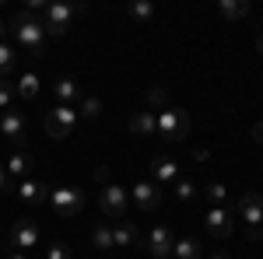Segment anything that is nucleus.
<instances>
[{"mask_svg":"<svg viewBox=\"0 0 263 259\" xmlns=\"http://www.w3.org/2000/svg\"><path fill=\"white\" fill-rule=\"evenodd\" d=\"M11 32H14V39H18L21 49H28L32 56H39V53H42L46 28H42V18H35L32 11H18V14L11 18Z\"/></svg>","mask_w":263,"mask_h":259,"instance_id":"nucleus-1","label":"nucleus"},{"mask_svg":"<svg viewBox=\"0 0 263 259\" xmlns=\"http://www.w3.org/2000/svg\"><path fill=\"white\" fill-rule=\"evenodd\" d=\"M155 119H158V137L168 140V144H182V140L190 137V112L179 109V105H168L162 112H155Z\"/></svg>","mask_w":263,"mask_h":259,"instance_id":"nucleus-2","label":"nucleus"},{"mask_svg":"<svg viewBox=\"0 0 263 259\" xmlns=\"http://www.w3.org/2000/svg\"><path fill=\"white\" fill-rule=\"evenodd\" d=\"M84 7L81 4H63V0H57V4H46V11H42V28H46V35H67V28L74 25V18L81 14Z\"/></svg>","mask_w":263,"mask_h":259,"instance_id":"nucleus-3","label":"nucleus"},{"mask_svg":"<svg viewBox=\"0 0 263 259\" xmlns=\"http://www.w3.org/2000/svg\"><path fill=\"white\" fill-rule=\"evenodd\" d=\"M49 207H53L57 217L74 221V217H81V210H84V193L78 186H57V189H49Z\"/></svg>","mask_w":263,"mask_h":259,"instance_id":"nucleus-4","label":"nucleus"},{"mask_svg":"<svg viewBox=\"0 0 263 259\" xmlns=\"http://www.w3.org/2000/svg\"><path fill=\"white\" fill-rule=\"evenodd\" d=\"M74 123H78L74 105H57L53 112H46L42 126H46V133H49L53 140H67L70 133H74Z\"/></svg>","mask_w":263,"mask_h":259,"instance_id":"nucleus-5","label":"nucleus"},{"mask_svg":"<svg viewBox=\"0 0 263 259\" xmlns=\"http://www.w3.org/2000/svg\"><path fill=\"white\" fill-rule=\"evenodd\" d=\"M126 207H130V193H126L123 186H116V182L102 186V193H99V210H102V217L120 221L123 214H126Z\"/></svg>","mask_w":263,"mask_h":259,"instance_id":"nucleus-6","label":"nucleus"},{"mask_svg":"<svg viewBox=\"0 0 263 259\" xmlns=\"http://www.w3.org/2000/svg\"><path fill=\"white\" fill-rule=\"evenodd\" d=\"M7 245H11V252H32L35 245H39V224L35 221H14L11 224V235H7Z\"/></svg>","mask_w":263,"mask_h":259,"instance_id":"nucleus-7","label":"nucleus"},{"mask_svg":"<svg viewBox=\"0 0 263 259\" xmlns=\"http://www.w3.org/2000/svg\"><path fill=\"white\" fill-rule=\"evenodd\" d=\"M172 231L165 228V224H155L151 231H147V238H144V249H147V256L151 259H172Z\"/></svg>","mask_w":263,"mask_h":259,"instance_id":"nucleus-8","label":"nucleus"},{"mask_svg":"<svg viewBox=\"0 0 263 259\" xmlns=\"http://www.w3.org/2000/svg\"><path fill=\"white\" fill-rule=\"evenodd\" d=\"M0 137L11 140V144L21 151V140H25V116H21V112H14V109L0 112Z\"/></svg>","mask_w":263,"mask_h":259,"instance_id":"nucleus-9","label":"nucleus"},{"mask_svg":"<svg viewBox=\"0 0 263 259\" xmlns=\"http://www.w3.org/2000/svg\"><path fill=\"white\" fill-rule=\"evenodd\" d=\"M162 196H165V189H162V186H155V182H137V186L130 189V200H134L141 210H158Z\"/></svg>","mask_w":263,"mask_h":259,"instance_id":"nucleus-10","label":"nucleus"},{"mask_svg":"<svg viewBox=\"0 0 263 259\" xmlns=\"http://www.w3.org/2000/svg\"><path fill=\"white\" fill-rule=\"evenodd\" d=\"M151 179H155V186H162V189H168L172 182L179 179V165L172 158H165V154H158V158H151Z\"/></svg>","mask_w":263,"mask_h":259,"instance_id":"nucleus-11","label":"nucleus"},{"mask_svg":"<svg viewBox=\"0 0 263 259\" xmlns=\"http://www.w3.org/2000/svg\"><path fill=\"white\" fill-rule=\"evenodd\" d=\"M239 217L249 228L263 224V193H246V196H239Z\"/></svg>","mask_w":263,"mask_h":259,"instance_id":"nucleus-12","label":"nucleus"},{"mask_svg":"<svg viewBox=\"0 0 263 259\" xmlns=\"http://www.w3.org/2000/svg\"><path fill=\"white\" fill-rule=\"evenodd\" d=\"M18 200H21V203H28V207H39V203H46V200H49V186H46V182H39V179H21Z\"/></svg>","mask_w":263,"mask_h":259,"instance_id":"nucleus-13","label":"nucleus"},{"mask_svg":"<svg viewBox=\"0 0 263 259\" xmlns=\"http://www.w3.org/2000/svg\"><path fill=\"white\" fill-rule=\"evenodd\" d=\"M207 231L214 235V238H228L235 228H232V214L224 210V207H211L207 210Z\"/></svg>","mask_w":263,"mask_h":259,"instance_id":"nucleus-14","label":"nucleus"},{"mask_svg":"<svg viewBox=\"0 0 263 259\" xmlns=\"http://www.w3.org/2000/svg\"><path fill=\"white\" fill-rule=\"evenodd\" d=\"M137 242H141V228H137L134 221L112 224V249H130V245H137Z\"/></svg>","mask_w":263,"mask_h":259,"instance_id":"nucleus-15","label":"nucleus"},{"mask_svg":"<svg viewBox=\"0 0 263 259\" xmlns=\"http://www.w3.org/2000/svg\"><path fill=\"white\" fill-rule=\"evenodd\" d=\"M130 133H134V137H158V119H155V112H137V116H130Z\"/></svg>","mask_w":263,"mask_h":259,"instance_id":"nucleus-16","label":"nucleus"},{"mask_svg":"<svg viewBox=\"0 0 263 259\" xmlns=\"http://www.w3.org/2000/svg\"><path fill=\"white\" fill-rule=\"evenodd\" d=\"M203 256V245L193 235H182V238H176V245H172V259H200Z\"/></svg>","mask_w":263,"mask_h":259,"instance_id":"nucleus-17","label":"nucleus"},{"mask_svg":"<svg viewBox=\"0 0 263 259\" xmlns=\"http://www.w3.org/2000/svg\"><path fill=\"white\" fill-rule=\"evenodd\" d=\"M53 91H57V102H60V105L81 102V88H78V81H74V77H57Z\"/></svg>","mask_w":263,"mask_h":259,"instance_id":"nucleus-18","label":"nucleus"},{"mask_svg":"<svg viewBox=\"0 0 263 259\" xmlns=\"http://www.w3.org/2000/svg\"><path fill=\"white\" fill-rule=\"evenodd\" d=\"M4 168H7L11 175H18V179H28V172H32V154H28V151H14Z\"/></svg>","mask_w":263,"mask_h":259,"instance_id":"nucleus-19","label":"nucleus"},{"mask_svg":"<svg viewBox=\"0 0 263 259\" xmlns=\"http://www.w3.org/2000/svg\"><path fill=\"white\" fill-rule=\"evenodd\" d=\"M253 7H249V0H221L218 4V14L221 18H228V21H239V18H246Z\"/></svg>","mask_w":263,"mask_h":259,"instance_id":"nucleus-20","label":"nucleus"},{"mask_svg":"<svg viewBox=\"0 0 263 259\" xmlns=\"http://www.w3.org/2000/svg\"><path fill=\"white\" fill-rule=\"evenodd\" d=\"M91 245L99 249V252H112V224H95L91 228Z\"/></svg>","mask_w":263,"mask_h":259,"instance_id":"nucleus-21","label":"nucleus"},{"mask_svg":"<svg viewBox=\"0 0 263 259\" xmlns=\"http://www.w3.org/2000/svg\"><path fill=\"white\" fill-rule=\"evenodd\" d=\"M126 14L144 25V21L155 18V4H151V0H130V4H126Z\"/></svg>","mask_w":263,"mask_h":259,"instance_id":"nucleus-22","label":"nucleus"},{"mask_svg":"<svg viewBox=\"0 0 263 259\" xmlns=\"http://www.w3.org/2000/svg\"><path fill=\"white\" fill-rule=\"evenodd\" d=\"M14 95L18 98H35L39 95V74H21L14 84Z\"/></svg>","mask_w":263,"mask_h":259,"instance_id":"nucleus-23","label":"nucleus"},{"mask_svg":"<svg viewBox=\"0 0 263 259\" xmlns=\"http://www.w3.org/2000/svg\"><path fill=\"white\" fill-rule=\"evenodd\" d=\"M172 196L182 200V203H186V200H193V196H197V182L190 179V175H179V179L172 182Z\"/></svg>","mask_w":263,"mask_h":259,"instance_id":"nucleus-24","label":"nucleus"},{"mask_svg":"<svg viewBox=\"0 0 263 259\" xmlns=\"http://www.w3.org/2000/svg\"><path fill=\"white\" fill-rule=\"evenodd\" d=\"M14 63H18V56H14V49H11L7 42H0V81H7V77H11Z\"/></svg>","mask_w":263,"mask_h":259,"instance_id":"nucleus-25","label":"nucleus"},{"mask_svg":"<svg viewBox=\"0 0 263 259\" xmlns=\"http://www.w3.org/2000/svg\"><path fill=\"white\" fill-rule=\"evenodd\" d=\"M81 112H84V119H99L102 116V98H95V95H81Z\"/></svg>","mask_w":263,"mask_h":259,"instance_id":"nucleus-26","label":"nucleus"},{"mask_svg":"<svg viewBox=\"0 0 263 259\" xmlns=\"http://www.w3.org/2000/svg\"><path fill=\"white\" fill-rule=\"evenodd\" d=\"M203 196L211 200L214 207H221V203H224V196H228V189H224L221 182H207V186H203Z\"/></svg>","mask_w":263,"mask_h":259,"instance_id":"nucleus-27","label":"nucleus"},{"mask_svg":"<svg viewBox=\"0 0 263 259\" xmlns=\"http://www.w3.org/2000/svg\"><path fill=\"white\" fill-rule=\"evenodd\" d=\"M14 98H18V95H14V84H11V81H0V112H7V109L14 105Z\"/></svg>","mask_w":263,"mask_h":259,"instance_id":"nucleus-28","label":"nucleus"},{"mask_svg":"<svg viewBox=\"0 0 263 259\" xmlns=\"http://www.w3.org/2000/svg\"><path fill=\"white\" fill-rule=\"evenodd\" d=\"M46 259H74V252H70V245H67V242H53V245H49V252H46Z\"/></svg>","mask_w":263,"mask_h":259,"instance_id":"nucleus-29","label":"nucleus"},{"mask_svg":"<svg viewBox=\"0 0 263 259\" xmlns=\"http://www.w3.org/2000/svg\"><path fill=\"white\" fill-rule=\"evenodd\" d=\"M147 102H151L158 112H162V109H168V95H165L162 88H151V91H147Z\"/></svg>","mask_w":263,"mask_h":259,"instance_id":"nucleus-30","label":"nucleus"},{"mask_svg":"<svg viewBox=\"0 0 263 259\" xmlns=\"http://www.w3.org/2000/svg\"><path fill=\"white\" fill-rule=\"evenodd\" d=\"M95 179H99L102 186H109V168H105V165H99V168H95Z\"/></svg>","mask_w":263,"mask_h":259,"instance_id":"nucleus-31","label":"nucleus"},{"mask_svg":"<svg viewBox=\"0 0 263 259\" xmlns=\"http://www.w3.org/2000/svg\"><path fill=\"white\" fill-rule=\"evenodd\" d=\"M253 140H256V144L263 147V119H260V123H253Z\"/></svg>","mask_w":263,"mask_h":259,"instance_id":"nucleus-32","label":"nucleus"},{"mask_svg":"<svg viewBox=\"0 0 263 259\" xmlns=\"http://www.w3.org/2000/svg\"><path fill=\"white\" fill-rule=\"evenodd\" d=\"M4 189H11V182H7V168L0 165V193H4Z\"/></svg>","mask_w":263,"mask_h":259,"instance_id":"nucleus-33","label":"nucleus"},{"mask_svg":"<svg viewBox=\"0 0 263 259\" xmlns=\"http://www.w3.org/2000/svg\"><path fill=\"white\" fill-rule=\"evenodd\" d=\"M249 238H253V242L260 238V242H263V231H260V235H256V231H253V228H249Z\"/></svg>","mask_w":263,"mask_h":259,"instance_id":"nucleus-34","label":"nucleus"},{"mask_svg":"<svg viewBox=\"0 0 263 259\" xmlns=\"http://www.w3.org/2000/svg\"><path fill=\"white\" fill-rule=\"evenodd\" d=\"M7 259H28V256H25V252H11Z\"/></svg>","mask_w":263,"mask_h":259,"instance_id":"nucleus-35","label":"nucleus"},{"mask_svg":"<svg viewBox=\"0 0 263 259\" xmlns=\"http://www.w3.org/2000/svg\"><path fill=\"white\" fill-rule=\"evenodd\" d=\"M4 32H7V25H4V18H0V42H4Z\"/></svg>","mask_w":263,"mask_h":259,"instance_id":"nucleus-36","label":"nucleus"},{"mask_svg":"<svg viewBox=\"0 0 263 259\" xmlns=\"http://www.w3.org/2000/svg\"><path fill=\"white\" fill-rule=\"evenodd\" d=\"M211 259H228V256H224V252H211Z\"/></svg>","mask_w":263,"mask_h":259,"instance_id":"nucleus-37","label":"nucleus"},{"mask_svg":"<svg viewBox=\"0 0 263 259\" xmlns=\"http://www.w3.org/2000/svg\"><path fill=\"white\" fill-rule=\"evenodd\" d=\"M256 49H260V53H263V35H260V39H256Z\"/></svg>","mask_w":263,"mask_h":259,"instance_id":"nucleus-38","label":"nucleus"}]
</instances>
